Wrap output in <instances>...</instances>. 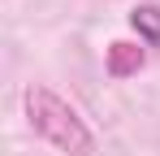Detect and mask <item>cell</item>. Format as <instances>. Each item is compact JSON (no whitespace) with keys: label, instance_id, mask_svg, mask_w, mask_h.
I'll list each match as a JSON object with an SVG mask.
<instances>
[{"label":"cell","instance_id":"cell-1","mask_svg":"<svg viewBox=\"0 0 160 156\" xmlns=\"http://www.w3.org/2000/svg\"><path fill=\"white\" fill-rule=\"evenodd\" d=\"M26 117L35 126V134L43 143H52L56 152H69V156L95 152V139H91V130L82 126V117L56 91H48V87H30L26 91Z\"/></svg>","mask_w":160,"mask_h":156},{"label":"cell","instance_id":"cell-3","mask_svg":"<svg viewBox=\"0 0 160 156\" xmlns=\"http://www.w3.org/2000/svg\"><path fill=\"white\" fill-rule=\"evenodd\" d=\"M130 26L147 39V44H160V9L156 4H138V9L130 13Z\"/></svg>","mask_w":160,"mask_h":156},{"label":"cell","instance_id":"cell-2","mask_svg":"<svg viewBox=\"0 0 160 156\" xmlns=\"http://www.w3.org/2000/svg\"><path fill=\"white\" fill-rule=\"evenodd\" d=\"M143 65H147V52L138 48V44L117 39V44L108 48V74H112V78H130V74H138Z\"/></svg>","mask_w":160,"mask_h":156}]
</instances>
